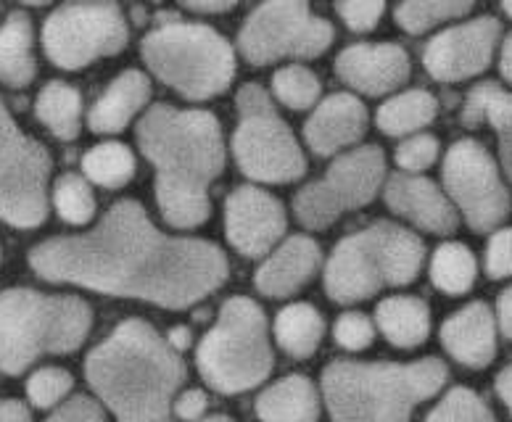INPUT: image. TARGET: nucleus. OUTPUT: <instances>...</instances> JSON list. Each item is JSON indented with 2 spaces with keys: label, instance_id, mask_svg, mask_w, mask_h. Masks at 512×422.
Wrapping results in <instances>:
<instances>
[{
  "label": "nucleus",
  "instance_id": "nucleus-18",
  "mask_svg": "<svg viewBox=\"0 0 512 422\" xmlns=\"http://www.w3.org/2000/svg\"><path fill=\"white\" fill-rule=\"evenodd\" d=\"M388 209L412 222L415 227L433 235H449L457 230L460 219L444 190L428 177L396 175L386 185Z\"/></svg>",
  "mask_w": 512,
  "mask_h": 422
},
{
  "label": "nucleus",
  "instance_id": "nucleus-29",
  "mask_svg": "<svg viewBox=\"0 0 512 422\" xmlns=\"http://www.w3.org/2000/svg\"><path fill=\"white\" fill-rule=\"evenodd\" d=\"M322 335H325L322 314L309 304L286 306L275 322V338H278L280 349L296 359L312 357L320 349Z\"/></svg>",
  "mask_w": 512,
  "mask_h": 422
},
{
  "label": "nucleus",
  "instance_id": "nucleus-17",
  "mask_svg": "<svg viewBox=\"0 0 512 422\" xmlns=\"http://www.w3.org/2000/svg\"><path fill=\"white\" fill-rule=\"evenodd\" d=\"M412 64L402 45L359 43L336 56L338 80L365 95H386L410 80Z\"/></svg>",
  "mask_w": 512,
  "mask_h": 422
},
{
  "label": "nucleus",
  "instance_id": "nucleus-32",
  "mask_svg": "<svg viewBox=\"0 0 512 422\" xmlns=\"http://www.w3.org/2000/svg\"><path fill=\"white\" fill-rule=\"evenodd\" d=\"M473 11L470 0H410L396 6V24L410 35H423L444 22L462 19Z\"/></svg>",
  "mask_w": 512,
  "mask_h": 422
},
{
  "label": "nucleus",
  "instance_id": "nucleus-20",
  "mask_svg": "<svg viewBox=\"0 0 512 422\" xmlns=\"http://www.w3.org/2000/svg\"><path fill=\"white\" fill-rule=\"evenodd\" d=\"M441 343L449 351V357L470 370L489 367L497 357V328L489 306L483 301H473L462 306L460 312H454L441 328Z\"/></svg>",
  "mask_w": 512,
  "mask_h": 422
},
{
  "label": "nucleus",
  "instance_id": "nucleus-24",
  "mask_svg": "<svg viewBox=\"0 0 512 422\" xmlns=\"http://www.w3.org/2000/svg\"><path fill=\"white\" fill-rule=\"evenodd\" d=\"M462 122L476 127V124H491L499 138V159L512 182V93L502 90L494 82H483L470 90Z\"/></svg>",
  "mask_w": 512,
  "mask_h": 422
},
{
  "label": "nucleus",
  "instance_id": "nucleus-38",
  "mask_svg": "<svg viewBox=\"0 0 512 422\" xmlns=\"http://www.w3.org/2000/svg\"><path fill=\"white\" fill-rule=\"evenodd\" d=\"M336 341L338 346H344V349L349 351L367 349V346L375 341V325L370 322V317H365V314H344V317L336 322Z\"/></svg>",
  "mask_w": 512,
  "mask_h": 422
},
{
  "label": "nucleus",
  "instance_id": "nucleus-36",
  "mask_svg": "<svg viewBox=\"0 0 512 422\" xmlns=\"http://www.w3.org/2000/svg\"><path fill=\"white\" fill-rule=\"evenodd\" d=\"M72 391V375L61 367H40L27 380V393L35 407H56L66 393Z\"/></svg>",
  "mask_w": 512,
  "mask_h": 422
},
{
  "label": "nucleus",
  "instance_id": "nucleus-13",
  "mask_svg": "<svg viewBox=\"0 0 512 422\" xmlns=\"http://www.w3.org/2000/svg\"><path fill=\"white\" fill-rule=\"evenodd\" d=\"M386 177V156L378 146H362L330 164L320 180L293 198V214L307 230H325L378 196Z\"/></svg>",
  "mask_w": 512,
  "mask_h": 422
},
{
  "label": "nucleus",
  "instance_id": "nucleus-7",
  "mask_svg": "<svg viewBox=\"0 0 512 422\" xmlns=\"http://www.w3.org/2000/svg\"><path fill=\"white\" fill-rule=\"evenodd\" d=\"M140 53L148 69L188 101L222 95L235 77L233 45L206 24H159L143 37Z\"/></svg>",
  "mask_w": 512,
  "mask_h": 422
},
{
  "label": "nucleus",
  "instance_id": "nucleus-27",
  "mask_svg": "<svg viewBox=\"0 0 512 422\" xmlns=\"http://www.w3.org/2000/svg\"><path fill=\"white\" fill-rule=\"evenodd\" d=\"M37 119L59 140H77L82 132V95L80 90L53 80L40 88L35 98Z\"/></svg>",
  "mask_w": 512,
  "mask_h": 422
},
{
  "label": "nucleus",
  "instance_id": "nucleus-8",
  "mask_svg": "<svg viewBox=\"0 0 512 422\" xmlns=\"http://www.w3.org/2000/svg\"><path fill=\"white\" fill-rule=\"evenodd\" d=\"M198 370L220 393H243L272 372V346L262 306L246 296L227 299L217 325L198 346Z\"/></svg>",
  "mask_w": 512,
  "mask_h": 422
},
{
  "label": "nucleus",
  "instance_id": "nucleus-21",
  "mask_svg": "<svg viewBox=\"0 0 512 422\" xmlns=\"http://www.w3.org/2000/svg\"><path fill=\"white\" fill-rule=\"evenodd\" d=\"M320 248L307 235H293L283 246L267 256V262L256 270V291L270 299H286L301 291L317 275Z\"/></svg>",
  "mask_w": 512,
  "mask_h": 422
},
{
  "label": "nucleus",
  "instance_id": "nucleus-28",
  "mask_svg": "<svg viewBox=\"0 0 512 422\" xmlns=\"http://www.w3.org/2000/svg\"><path fill=\"white\" fill-rule=\"evenodd\" d=\"M439 114V101L428 90H404L378 109V127L391 138H410Z\"/></svg>",
  "mask_w": 512,
  "mask_h": 422
},
{
  "label": "nucleus",
  "instance_id": "nucleus-16",
  "mask_svg": "<svg viewBox=\"0 0 512 422\" xmlns=\"http://www.w3.org/2000/svg\"><path fill=\"white\" fill-rule=\"evenodd\" d=\"M286 209L278 198L254 185L235 188L225 204V233L230 246L246 259H259L286 235Z\"/></svg>",
  "mask_w": 512,
  "mask_h": 422
},
{
  "label": "nucleus",
  "instance_id": "nucleus-23",
  "mask_svg": "<svg viewBox=\"0 0 512 422\" xmlns=\"http://www.w3.org/2000/svg\"><path fill=\"white\" fill-rule=\"evenodd\" d=\"M37 74L35 32L24 11H11L0 22V85L27 88Z\"/></svg>",
  "mask_w": 512,
  "mask_h": 422
},
{
  "label": "nucleus",
  "instance_id": "nucleus-42",
  "mask_svg": "<svg viewBox=\"0 0 512 422\" xmlns=\"http://www.w3.org/2000/svg\"><path fill=\"white\" fill-rule=\"evenodd\" d=\"M206 407H209V399H206L204 391H185L175 399V415L180 420L196 422L204 417Z\"/></svg>",
  "mask_w": 512,
  "mask_h": 422
},
{
  "label": "nucleus",
  "instance_id": "nucleus-31",
  "mask_svg": "<svg viewBox=\"0 0 512 422\" xmlns=\"http://www.w3.org/2000/svg\"><path fill=\"white\" fill-rule=\"evenodd\" d=\"M82 172L101 188H125L135 177V156L125 143H98L82 156Z\"/></svg>",
  "mask_w": 512,
  "mask_h": 422
},
{
  "label": "nucleus",
  "instance_id": "nucleus-34",
  "mask_svg": "<svg viewBox=\"0 0 512 422\" xmlns=\"http://www.w3.org/2000/svg\"><path fill=\"white\" fill-rule=\"evenodd\" d=\"M272 93L288 109L304 111L320 101L322 82L309 66L291 64L275 72V77H272Z\"/></svg>",
  "mask_w": 512,
  "mask_h": 422
},
{
  "label": "nucleus",
  "instance_id": "nucleus-26",
  "mask_svg": "<svg viewBox=\"0 0 512 422\" xmlns=\"http://www.w3.org/2000/svg\"><path fill=\"white\" fill-rule=\"evenodd\" d=\"M378 328L399 349H415L431 333V309L417 296H391L375 309Z\"/></svg>",
  "mask_w": 512,
  "mask_h": 422
},
{
  "label": "nucleus",
  "instance_id": "nucleus-44",
  "mask_svg": "<svg viewBox=\"0 0 512 422\" xmlns=\"http://www.w3.org/2000/svg\"><path fill=\"white\" fill-rule=\"evenodd\" d=\"M185 8L193 11V14H227V11H233L235 3L233 0H206V3H201V0H188Z\"/></svg>",
  "mask_w": 512,
  "mask_h": 422
},
{
  "label": "nucleus",
  "instance_id": "nucleus-43",
  "mask_svg": "<svg viewBox=\"0 0 512 422\" xmlns=\"http://www.w3.org/2000/svg\"><path fill=\"white\" fill-rule=\"evenodd\" d=\"M0 422H32V417L22 401L0 399Z\"/></svg>",
  "mask_w": 512,
  "mask_h": 422
},
{
  "label": "nucleus",
  "instance_id": "nucleus-25",
  "mask_svg": "<svg viewBox=\"0 0 512 422\" xmlns=\"http://www.w3.org/2000/svg\"><path fill=\"white\" fill-rule=\"evenodd\" d=\"M256 415L264 422H317L320 401L312 380L304 375L278 380L256 399Z\"/></svg>",
  "mask_w": 512,
  "mask_h": 422
},
{
  "label": "nucleus",
  "instance_id": "nucleus-2",
  "mask_svg": "<svg viewBox=\"0 0 512 422\" xmlns=\"http://www.w3.org/2000/svg\"><path fill=\"white\" fill-rule=\"evenodd\" d=\"M135 135L156 169V204L164 222L177 230L204 225L212 214L209 190L225 169L220 119L212 111L156 103Z\"/></svg>",
  "mask_w": 512,
  "mask_h": 422
},
{
  "label": "nucleus",
  "instance_id": "nucleus-3",
  "mask_svg": "<svg viewBox=\"0 0 512 422\" xmlns=\"http://www.w3.org/2000/svg\"><path fill=\"white\" fill-rule=\"evenodd\" d=\"M85 378L119 422H172L185 367L154 325L125 320L90 351Z\"/></svg>",
  "mask_w": 512,
  "mask_h": 422
},
{
  "label": "nucleus",
  "instance_id": "nucleus-15",
  "mask_svg": "<svg viewBox=\"0 0 512 422\" xmlns=\"http://www.w3.org/2000/svg\"><path fill=\"white\" fill-rule=\"evenodd\" d=\"M502 24L494 16H478L439 32L425 45L423 64L433 80L462 82L486 72L494 59Z\"/></svg>",
  "mask_w": 512,
  "mask_h": 422
},
{
  "label": "nucleus",
  "instance_id": "nucleus-37",
  "mask_svg": "<svg viewBox=\"0 0 512 422\" xmlns=\"http://www.w3.org/2000/svg\"><path fill=\"white\" fill-rule=\"evenodd\" d=\"M436 159H439V140L428 135V132L410 135V138H404L402 146L396 148V164L407 175H420Z\"/></svg>",
  "mask_w": 512,
  "mask_h": 422
},
{
  "label": "nucleus",
  "instance_id": "nucleus-41",
  "mask_svg": "<svg viewBox=\"0 0 512 422\" xmlns=\"http://www.w3.org/2000/svg\"><path fill=\"white\" fill-rule=\"evenodd\" d=\"M45 422H106V415L98 401H93L90 396H72L66 399L56 412Z\"/></svg>",
  "mask_w": 512,
  "mask_h": 422
},
{
  "label": "nucleus",
  "instance_id": "nucleus-5",
  "mask_svg": "<svg viewBox=\"0 0 512 422\" xmlns=\"http://www.w3.org/2000/svg\"><path fill=\"white\" fill-rule=\"evenodd\" d=\"M93 328V309L80 296L32 288L0 291V372L22 375L53 354H72Z\"/></svg>",
  "mask_w": 512,
  "mask_h": 422
},
{
  "label": "nucleus",
  "instance_id": "nucleus-47",
  "mask_svg": "<svg viewBox=\"0 0 512 422\" xmlns=\"http://www.w3.org/2000/svg\"><path fill=\"white\" fill-rule=\"evenodd\" d=\"M499 66H502V77L512 85V32L502 43V56H499Z\"/></svg>",
  "mask_w": 512,
  "mask_h": 422
},
{
  "label": "nucleus",
  "instance_id": "nucleus-35",
  "mask_svg": "<svg viewBox=\"0 0 512 422\" xmlns=\"http://www.w3.org/2000/svg\"><path fill=\"white\" fill-rule=\"evenodd\" d=\"M428 422H497L486 401L470 388H454L431 412Z\"/></svg>",
  "mask_w": 512,
  "mask_h": 422
},
{
  "label": "nucleus",
  "instance_id": "nucleus-19",
  "mask_svg": "<svg viewBox=\"0 0 512 422\" xmlns=\"http://www.w3.org/2000/svg\"><path fill=\"white\" fill-rule=\"evenodd\" d=\"M367 130V109L357 95L336 93L325 98L307 119L304 138L317 156H333L354 146Z\"/></svg>",
  "mask_w": 512,
  "mask_h": 422
},
{
  "label": "nucleus",
  "instance_id": "nucleus-9",
  "mask_svg": "<svg viewBox=\"0 0 512 422\" xmlns=\"http://www.w3.org/2000/svg\"><path fill=\"white\" fill-rule=\"evenodd\" d=\"M235 101L238 127L233 135V153L243 175L272 185L299 180L307 172V156L267 90L249 82L238 90Z\"/></svg>",
  "mask_w": 512,
  "mask_h": 422
},
{
  "label": "nucleus",
  "instance_id": "nucleus-33",
  "mask_svg": "<svg viewBox=\"0 0 512 422\" xmlns=\"http://www.w3.org/2000/svg\"><path fill=\"white\" fill-rule=\"evenodd\" d=\"M53 206L69 225H88L96 217V196L85 175L66 172L53 185Z\"/></svg>",
  "mask_w": 512,
  "mask_h": 422
},
{
  "label": "nucleus",
  "instance_id": "nucleus-22",
  "mask_svg": "<svg viewBox=\"0 0 512 422\" xmlns=\"http://www.w3.org/2000/svg\"><path fill=\"white\" fill-rule=\"evenodd\" d=\"M148 98H151V82H148L146 74L138 72V69H127L93 103L88 114L90 130L98 132V135L122 132L135 119V114L143 111Z\"/></svg>",
  "mask_w": 512,
  "mask_h": 422
},
{
  "label": "nucleus",
  "instance_id": "nucleus-4",
  "mask_svg": "<svg viewBox=\"0 0 512 422\" xmlns=\"http://www.w3.org/2000/svg\"><path fill=\"white\" fill-rule=\"evenodd\" d=\"M447 378V364L436 357L412 364L333 362L322 375V396L333 422H410Z\"/></svg>",
  "mask_w": 512,
  "mask_h": 422
},
{
  "label": "nucleus",
  "instance_id": "nucleus-11",
  "mask_svg": "<svg viewBox=\"0 0 512 422\" xmlns=\"http://www.w3.org/2000/svg\"><path fill=\"white\" fill-rule=\"evenodd\" d=\"M333 24L304 0H272L256 6L241 32L238 51L249 64L267 66L283 59H317L333 43Z\"/></svg>",
  "mask_w": 512,
  "mask_h": 422
},
{
  "label": "nucleus",
  "instance_id": "nucleus-51",
  "mask_svg": "<svg viewBox=\"0 0 512 422\" xmlns=\"http://www.w3.org/2000/svg\"><path fill=\"white\" fill-rule=\"evenodd\" d=\"M0 256H3V254H0Z\"/></svg>",
  "mask_w": 512,
  "mask_h": 422
},
{
  "label": "nucleus",
  "instance_id": "nucleus-48",
  "mask_svg": "<svg viewBox=\"0 0 512 422\" xmlns=\"http://www.w3.org/2000/svg\"><path fill=\"white\" fill-rule=\"evenodd\" d=\"M167 341L175 351L188 349V346H191V330H188V328H172V330H169Z\"/></svg>",
  "mask_w": 512,
  "mask_h": 422
},
{
  "label": "nucleus",
  "instance_id": "nucleus-10",
  "mask_svg": "<svg viewBox=\"0 0 512 422\" xmlns=\"http://www.w3.org/2000/svg\"><path fill=\"white\" fill-rule=\"evenodd\" d=\"M53 159L48 148L19 127L0 98V219L32 230L48 217V180Z\"/></svg>",
  "mask_w": 512,
  "mask_h": 422
},
{
  "label": "nucleus",
  "instance_id": "nucleus-6",
  "mask_svg": "<svg viewBox=\"0 0 512 422\" xmlns=\"http://www.w3.org/2000/svg\"><path fill=\"white\" fill-rule=\"evenodd\" d=\"M425 262V246L412 230L394 222L346 235L325 267V293L336 304H354L383 288L415 283Z\"/></svg>",
  "mask_w": 512,
  "mask_h": 422
},
{
  "label": "nucleus",
  "instance_id": "nucleus-1",
  "mask_svg": "<svg viewBox=\"0 0 512 422\" xmlns=\"http://www.w3.org/2000/svg\"><path fill=\"white\" fill-rule=\"evenodd\" d=\"M30 267L48 283H69L161 309H188L230 275L220 246L161 233L135 198H122L82 235L45 238Z\"/></svg>",
  "mask_w": 512,
  "mask_h": 422
},
{
  "label": "nucleus",
  "instance_id": "nucleus-46",
  "mask_svg": "<svg viewBox=\"0 0 512 422\" xmlns=\"http://www.w3.org/2000/svg\"><path fill=\"white\" fill-rule=\"evenodd\" d=\"M497 393H499V399L505 401V407L510 409V415H512V364H507L505 370L499 372Z\"/></svg>",
  "mask_w": 512,
  "mask_h": 422
},
{
  "label": "nucleus",
  "instance_id": "nucleus-14",
  "mask_svg": "<svg viewBox=\"0 0 512 422\" xmlns=\"http://www.w3.org/2000/svg\"><path fill=\"white\" fill-rule=\"evenodd\" d=\"M444 185L476 233H489L510 217L512 198L491 153L478 140H457L444 159Z\"/></svg>",
  "mask_w": 512,
  "mask_h": 422
},
{
  "label": "nucleus",
  "instance_id": "nucleus-40",
  "mask_svg": "<svg viewBox=\"0 0 512 422\" xmlns=\"http://www.w3.org/2000/svg\"><path fill=\"white\" fill-rule=\"evenodd\" d=\"M486 272L494 280L512 275V227L491 235L489 248H486Z\"/></svg>",
  "mask_w": 512,
  "mask_h": 422
},
{
  "label": "nucleus",
  "instance_id": "nucleus-30",
  "mask_svg": "<svg viewBox=\"0 0 512 422\" xmlns=\"http://www.w3.org/2000/svg\"><path fill=\"white\" fill-rule=\"evenodd\" d=\"M476 256L468 246L462 243H444L433 254L431 262V280L439 291L449 296H462L476 285Z\"/></svg>",
  "mask_w": 512,
  "mask_h": 422
},
{
  "label": "nucleus",
  "instance_id": "nucleus-49",
  "mask_svg": "<svg viewBox=\"0 0 512 422\" xmlns=\"http://www.w3.org/2000/svg\"><path fill=\"white\" fill-rule=\"evenodd\" d=\"M201 422H233L227 415H212V417H204Z\"/></svg>",
  "mask_w": 512,
  "mask_h": 422
},
{
  "label": "nucleus",
  "instance_id": "nucleus-39",
  "mask_svg": "<svg viewBox=\"0 0 512 422\" xmlns=\"http://www.w3.org/2000/svg\"><path fill=\"white\" fill-rule=\"evenodd\" d=\"M336 11L349 30L373 32L381 22V16L386 14V6L381 0H349V3H338Z\"/></svg>",
  "mask_w": 512,
  "mask_h": 422
},
{
  "label": "nucleus",
  "instance_id": "nucleus-45",
  "mask_svg": "<svg viewBox=\"0 0 512 422\" xmlns=\"http://www.w3.org/2000/svg\"><path fill=\"white\" fill-rule=\"evenodd\" d=\"M497 312H499V328H502L505 338H510L512 341V285L510 288H505L502 296H499Z\"/></svg>",
  "mask_w": 512,
  "mask_h": 422
},
{
  "label": "nucleus",
  "instance_id": "nucleus-12",
  "mask_svg": "<svg viewBox=\"0 0 512 422\" xmlns=\"http://www.w3.org/2000/svg\"><path fill=\"white\" fill-rule=\"evenodd\" d=\"M127 19L117 3H66L43 24L45 56L66 72L117 56L127 45Z\"/></svg>",
  "mask_w": 512,
  "mask_h": 422
},
{
  "label": "nucleus",
  "instance_id": "nucleus-50",
  "mask_svg": "<svg viewBox=\"0 0 512 422\" xmlns=\"http://www.w3.org/2000/svg\"><path fill=\"white\" fill-rule=\"evenodd\" d=\"M502 8H505V14L512 19V0H507V3H505V6H502Z\"/></svg>",
  "mask_w": 512,
  "mask_h": 422
}]
</instances>
